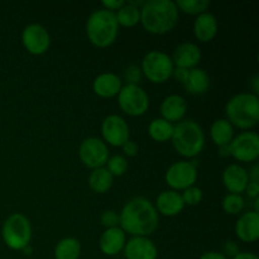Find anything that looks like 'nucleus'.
I'll list each match as a JSON object with an SVG mask.
<instances>
[{
    "instance_id": "1",
    "label": "nucleus",
    "mask_w": 259,
    "mask_h": 259,
    "mask_svg": "<svg viewBox=\"0 0 259 259\" xmlns=\"http://www.w3.org/2000/svg\"><path fill=\"white\" fill-rule=\"evenodd\" d=\"M159 215L151 200L137 196L119 212V228L132 237H149L157 230Z\"/></svg>"
},
{
    "instance_id": "2",
    "label": "nucleus",
    "mask_w": 259,
    "mask_h": 259,
    "mask_svg": "<svg viewBox=\"0 0 259 259\" xmlns=\"http://www.w3.org/2000/svg\"><path fill=\"white\" fill-rule=\"evenodd\" d=\"M180 12L172 0H147L141 8V24L146 32L163 35L179 22Z\"/></svg>"
},
{
    "instance_id": "3",
    "label": "nucleus",
    "mask_w": 259,
    "mask_h": 259,
    "mask_svg": "<svg viewBox=\"0 0 259 259\" xmlns=\"http://www.w3.org/2000/svg\"><path fill=\"white\" fill-rule=\"evenodd\" d=\"M227 120L233 126L250 131L259 121V98L253 93H240L225 105Z\"/></svg>"
},
{
    "instance_id": "4",
    "label": "nucleus",
    "mask_w": 259,
    "mask_h": 259,
    "mask_svg": "<svg viewBox=\"0 0 259 259\" xmlns=\"http://www.w3.org/2000/svg\"><path fill=\"white\" fill-rule=\"evenodd\" d=\"M171 142L180 156L194 159L204 151L205 133L197 121L184 119L174 125Z\"/></svg>"
},
{
    "instance_id": "5",
    "label": "nucleus",
    "mask_w": 259,
    "mask_h": 259,
    "mask_svg": "<svg viewBox=\"0 0 259 259\" xmlns=\"http://www.w3.org/2000/svg\"><path fill=\"white\" fill-rule=\"evenodd\" d=\"M119 24L115 13L98 9L90 14L86 22V35L93 46L106 48L114 45L119 35Z\"/></svg>"
},
{
    "instance_id": "6",
    "label": "nucleus",
    "mask_w": 259,
    "mask_h": 259,
    "mask_svg": "<svg viewBox=\"0 0 259 259\" xmlns=\"http://www.w3.org/2000/svg\"><path fill=\"white\" fill-rule=\"evenodd\" d=\"M32 233V224L29 219L20 212L9 215L2 228L3 240L12 250H23L30 245Z\"/></svg>"
},
{
    "instance_id": "7",
    "label": "nucleus",
    "mask_w": 259,
    "mask_h": 259,
    "mask_svg": "<svg viewBox=\"0 0 259 259\" xmlns=\"http://www.w3.org/2000/svg\"><path fill=\"white\" fill-rule=\"evenodd\" d=\"M175 65L171 56L162 51H149L141 63L143 77L152 83H164L172 77Z\"/></svg>"
},
{
    "instance_id": "8",
    "label": "nucleus",
    "mask_w": 259,
    "mask_h": 259,
    "mask_svg": "<svg viewBox=\"0 0 259 259\" xmlns=\"http://www.w3.org/2000/svg\"><path fill=\"white\" fill-rule=\"evenodd\" d=\"M118 105L129 116H142L149 109V96L139 85H123L118 94Z\"/></svg>"
},
{
    "instance_id": "9",
    "label": "nucleus",
    "mask_w": 259,
    "mask_h": 259,
    "mask_svg": "<svg viewBox=\"0 0 259 259\" xmlns=\"http://www.w3.org/2000/svg\"><path fill=\"white\" fill-rule=\"evenodd\" d=\"M197 167L191 161H179L172 163L164 174V181L174 191H184L195 186L197 181Z\"/></svg>"
},
{
    "instance_id": "10",
    "label": "nucleus",
    "mask_w": 259,
    "mask_h": 259,
    "mask_svg": "<svg viewBox=\"0 0 259 259\" xmlns=\"http://www.w3.org/2000/svg\"><path fill=\"white\" fill-rule=\"evenodd\" d=\"M110 157L108 146L98 137H88L78 147V158L83 166L95 169L104 167Z\"/></svg>"
},
{
    "instance_id": "11",
    "label": "nucleus",
    "mask_w": 259,
    "mask_h": 259,
    "mask_svg": "<svg viewBox=\"0 0 259 259\" xmlns=\"http://www.w3.org/2000/svg\"><path fill=\"white\" fill-rule=\"evenodd\" d=\"M230 157L238 162L250 163L259 158V136L255 132L245 131L234 137L229 144Z\"/></svg>"
},
{
    "instance_id": "12",
    "label": "nucleus",
    "mask_w": 259,
    "mask_h": 259,
    "mask_svg": "<svg viewBox=\"0 0 259 259\" xmlns=\"http://www.w3.org/2000/svg\"><path fill=\"white\" fill-rule=\"evenodd\" d=\"M101 136L106 146L121 148L124 143L131 139V129L125 119L120 115L111 114L101 123Z\"/></svg>"
},
{
    "instance_id": "13",
    "label": "nucleus",
    "mask_w": 259,
    "mask_h": 259,
    "mask_svg": "<svg viewBox=\"0 0 259 259\" xmlns=\"http://www.w3.org/2000/svg\"><path fill=\"white\" fill-rule=\"evenodd\" d=\"M22 45L30 55H45L51 47V35L47 28L38 23L28 24L22 32Z\"/></svg>"
},
{
    "instance_id": "14",
    "label": "nucleus",
    "mask_w": 259,
    "mask_h": 259,
    "mask_svg": "<svg viewBox=\"0 0 259 259\" xmlns=\"http://www.w3.org/2000/svg\"><path fill=\"white\" fill-rule=\"evenodd\" d=\"M126 259H157L158 248L148 237H132L123 249Z\"/></svg>"
},
{
    "instance_id": "15",
    "label": "nucleus",
    "mask_w": 259,
    "mask_h": 259,
    "mask_svg": "<svg viewBox=\"0 0 259 259\" xmlns=\"http://www.w3.org/2000/svg\"><path fill=\"white\" fill-rule=\"evenodd\" d=\"M235 235L243 243H255L259 239V214L243 212L235 223Z\"/></svg>"
},
{
    "instance_id": "16",
    "label": "nucleus",
    "mask_w": 259,
    "mask_h": 259,
    "mask_svg": "<svg viewBox=\"0 0 259 259\" xmlns=\"http://www.w3.org/2000/svg\"><path fill=\"white\" fill-rule=\"evenodd\" d=\"M222 180L229 194L242 195L249 182V176L244 167L238 163H233L225 167Z\"/></svg>"
},
{
    "instance_id": "17",
    "label": "nucleus",
    "mask_w": 259,
    "mask_h": 259,
    "mask_svg": "<svg viewBox=\"0 0 259 259\" xmlns=\"http://www.w3.org/2000/svg\"><path fill=\"white\" fill-rule=\"evenodd\" d=\"M201 57V50L199 46L192 42H185L177 46L171 58L174 61L175 67L192 70L197 67Z\"/></svg>"
},
{
    "instance_id": "18",
    "label": "nucleus",
    "mask_w": 259,
    "mask_h": 259,
    "mask_svg": "<svg viewBox=\"0 0 259 259\" xmlns=\"http://www.w3.org/2000/svg\"><path fill=\"white\" fill-rule=\"evenodd\" d=\"M123 88V80L114 72H104L96 76L93 82V91L101 99H113L118 96Z\"/></svg>"
},
{
    "instance_id": "19",
    "label": "nucleus",
    "mask_w": 259,
    "mask_h": 259,
    "mask_svg": "<svg viewBox=\"0 0 259 259\" xmlns=\"http://www.w3.org/2000/svg\"><path fill=\"white\" fill-rule=\"evenodd\" d=\"M185 202L180 192L174 190L162 191L156 199V207L158 215H163L166 218H174L181 214L185 209Z\"/></svg>"
},
{
    "instance_id": "20",
    "label": "nucleus",
    "mask_w": 259,
    "mask_h": 259,
    "mask_svg": "<svg viewBox=\"0 0 259 259\" xmlns=\"http://www.w3.org/2000/svg\"><path fill=\"white\" fill-rule=\"evenodd\" d=\"M161 118L167 120L171 124H177L179 121L184 120L187 113V103L184 96L172 94L163 99L159 106Z\"/></svg>"
},
{
    "instance_id": "21",
    "label": "nucleus",
    "mask_w": 259,
    "mask_h": 259,
    "mask_svg": "<svg viewBox=\"0 0 259 259\" xmlns=\"http://www.w3.org/2000/svg\"><path fill=\"white\" fill-rule=\"evenodd\" d=\"M126 243V234L119 227L105 229L99 239V248L101 253L109 257L118 255L123 252Z\"/></svg>"
},
{
    "instance_id": "22",
    "label": "nucleus",
    "mask_w": 259,
    "mask_h": 259,
    "mask_svg": "<svg viewBox=\"0 0 259 259\" xmlns=\"http://www.w3.org/2000/svg\"><path fill=\"white\" fill-rule=\"evenodd\" d=\"M194 35L199 42L209 43L217 37L219 24L218 19L214 14L209 12H205L202 14L197 15L194 22Z\"/></svg>"
},
{
    "instance_id": "23",
    "label": "nucleus",
    "mask_w": 259,
    "mask_h": 259,
    "mask_svg": "<svg viewBox=\"0 0 259 259\" xmlns=\"http://www.w3.org/2000/svg\"><path fill=\"white\" fill-rule=\"evenodd\" d=\"M182 85L191 95H204L210 88V76L204 68L195 67L189 70Z\"/></svg>"
},
{
    "instance_id": "24",
    "label": "nucleus",
    "mask_w": 259,
    "mask_h": 259,
    "mask_svg": "<svg viewBox=\"0 0 259 259\" xmlns=\"http://www.w3.org/2000/svg\"><path fill=\"white\" fill-rule=\"evenodd\" d=\"M234 137V126L227 119H218L210 126V138L218 148L229 146Z\"/></svg>"
},
{
    "instance_id": "25",
    "label": "nucleus",
    "mask_w": 259,
    "mask_h": 259,
    "mask_svg": "<svg viewBox=\"0 0 259 259\" xmlns=\"http://www.w3.org/2000/svg\"><path fill=\"white\" fill-rule=\"evenodd\" d=\"M88 182L89 187H90L95 194L103 195L106 194V192L113 187L114 177L111 176L110 172H109L105 167H100V168H95L91 171Z\"/></svg>"
},
{
    "instance_id": "26",
    "label": "nucleus",
    "mask_w": 259,
    "mask_h": 259,
    "mask_svg": "<svg viewBox=\"0 0 259 259\" xmlns=\"http://www.w3.org/2000/svg\"><path fill=\"white\" fill-rule=\"evenodd\" d=\"M80 240L73 237L61 239L55 247V259H78L81 255Z\"/></svg>"
},
{
    "instance_id": "27",
    "label": "nucleus",
    "mask_w": 259,
    "mask_h": 259,
    "mask_svg": "<svg viewBox=\"0 0 259 259\" xmlns=\"http://www.w3.org/2000/svg\"><path fill=\"white\" fill-rule=\"evenodd\" d=\"M175 124L168 123L167 120L162 118L153 119L148 124V136L151 139L158 143H164V142L171 141L172 133H174Z\"/></svg>"
},
{
    "instance_id": "28",
    "label": "nucleus",
    "mask_w": 259,
    "mask_h": 259,
    "mask_svg": "<svg viewBox=\"0 0 259 259\" xmlns=\"http://www.w3.org/2000/svg\"><path fill=\"white\" fill-rule=\"evenodd\" d=\"M115 18L119 27L133 28L141 23V9L125 3L118 12H115Z\"/></svg>"
},
{
    "instance_id": "29",
    "label": "nucleus",
    "mask_w": 259,
    "mask_h": 259,
    "mask_svg": "<svg viewBox=\"0 0 259 259\" xmlns=\"http://www.w3.org/2000/svg\"><path fill=\"white\" fill-rule=\"evenodd\" d=\"M175 3L179 12L189 15H196V17L206 12L207 8L210 7L209 0H179Z\"/></svg>"
},
{
    "instance_id": "30",
    "label": "nucleus",
    "mask_w": 259,
    "mask_h": 259,
    "mask_svg": "<svg viewBox=\"0 0 259 259\" xmlns=\"http://www.w3.org/2000/svg\"><path fill=\"white\" fill-rule=\"evenodd\" d=\"M245 201L242 195L228 194L222 201V207L228 215H239L244 210Z\"/></svg>"
},
{
    "instance_id": "31",
    "label": "nucleus",
    "mask_w": 259,
    "mask_h": 259,
    "mask_svg": "<svg viewBox=\"0 0 259 259\" xmlns=\"http://www.w3.org/2000/svg\"><path fill=\"white\" fill-rule=\"evenodd\" d=\"M105 166V168L110 172V175L113 177H121L128 171V161H126L125 157L120 156V154L109 157Z\"/></svg>"
},
{
    "instance_id": "32",
    "label": "nucleus",
    "mask_w": 259,
    "mask_h": 259,
    "mask_svg": "<svg viewBox=\"0 0 259 259\" xmlns=\"http://www.w3.org/2000/svg\"><path fill=\"white\" fill-rule=\"evenodd\" d=\"M182 200H184L185 205H189V206H196L204 199V192L200 187L197 186H191L189 189L184 190L181 194Z\"/></svg>"
},
{
    "instance_id": "33",
    "label": "nucleus",
    "mask_w": 259,
    "mask_h": 259,
    "mask_svg": "<svg viewBox=\"0 0 259 259\" xmlns=\"http://www.w3.org/2000/svg\"><path fill=\"white\" fill-rule=\"evenodd\" d=\"M124 81H125V85H139V82L143 78V73H142L141 67L139 66H128V67L124 70L123 75Z\"/></svg>"
},
{
    "instance_id": "34",
    "label": "nucleus",
    "mask_w": 259,
    "mask_h": 259,
    "mask_svg": "<svg viewBox=\"0 0 259 259\" xmlns=\"http://www.w3.org/2000/svg\"><path fill=\"white\" fill-rule=\"evenodd\" d=\"M100 224L105 229L119 227V212L115 210H105L100 217Z\"/></svg>"
},
{
    "instance_id": "35",
    "label": "nucleus",
    "mask_w": 259,
    "mask_h": 259,
    "mask_svg": "<svg viewBox=\"0 0 259 259\" xmlns=\"http://www.w3.org/2000/svg\"><path fill=\"white\" fill-rule=\"evenodd\" d=\"M121 149H123L124 157H129V158H133V157H136L139 152L138 144H137L136 142L131 141V139H129L126 143L123 144Z\"/></svg>"
},
{
    "instance_id": "36",
    "label": "nucleus",
    "mask_w": 259,
    "mask_h": 259,
    "mask_svg": "<svg viewBox=\"0 0 259 259\" xmlns=\"http://www.w3.org/2000/svg\"><path fill=\"white\" fill-rule=\"evenodd\" d=\"M125 4L124 0H103L101 5H103V9L109 10L111 13H115L120 9L123 5Z\"/></svg>"
},
{
    "instance_id": "37",
    "label": "nucleus",
    "mask_w": 259,
    "mask_h": 259,
    "mask_svg": "<svg viewBox=\"0 0 259 259\" xmlns=\"http://www.w3.org/2000/svg\"><path fill=\"white\" fill-rule=\"evenodd\" d=\"M239 252H240L239 247H238L237 243L233 242V240H229V242H227L224 244V253H223V254H224L227 258L229 257L234 258Z\"/></svg>"
},
{
    "instance_id": "38",
    "label": "nucleus",
    "mask_w": 259,
    "mask_h": 259,
    "mask_svg": "<svg viewBox=\"0 0 259 259\" xmlns=\"http://www.w3.org/2000/svg\"><path fill=\"white\" fill-rule=\"evenodd\" d=\"M245 194L249 199H258L259 197V182H248L247 187H245Z\"/></svg>"
},
{
    "instance_id": "39",
    "label": "nucleus",
    "mask_w": 259,
    "mask_h": 259,
    "mask_svg": "<svg viewBox=\"0 0 259 259\" xmlns=\"http://www.w3.org/2000/svg\"><path fill=\"white\" fill-rule=\"evenodd\" d=\"M187 72H189V70H185V68H179V67H175V70H174V73H172V77H174L175 80H177V81H179V82L184 83V81L186 80Z\"/></svg>"
},
{
    "instance_id": "40",
    "label": "nucleus",
    "mask_w": 259,
    "mask_h": 259,
    "mask_svg": "<svg viewBox=\"0 0 259 259\" xmlns=\"http://www.w3.org/2000/svg\"><path fill=\"white\" fill-rule=\"evenodd\" d=\"M199 259H229V258L225 257V255L223 254V253L214 252V250H212V252L204 253V254H202Z\"/></svg>"
},
{
    "instance_id": "41",
    "label": "nucleus",
    "mask_w": 259,
    "mask_h": 259,
    "mask_svg": "<svg viewBox=\"0 0 259 259\" xmlns=\"http://www.w3.org/2000/svg\"><path fill=\"white\" fill-rule=\"evenodd\" d=\"M248 176H249L250 182H259V166L257 163L252 167L249 172H248Z\"/></svg>"
},
{
    "instance_id": "42",
    "label": "nucleus",
    "mask_w": 259,
    "mask_h": 259,
    "mask_svg": "<svg viewBox=\"0 0 259 259\" xmlns=\"http://www.w3.org/2000/svg\"><path fill=\"white\" fill-rule=\"evenodd\" d=\"M233 259H259L257 254L250 252H239Z\"/></svg>"
},
{
    "instance_id": "43",
    "label": "nucleus",
    "mask_w": 259,
    "mask_h": 259,
    "mask_svg": "<svg viewBox=\"0 0 259 259\" xmlns=\"http://www.w3.org/2000/svg\"><path fill=\"white\" fill-rule=\"evenodd\" d=\"M219 156L220 157H229L230 156V151H229V146L225 147H219Z\"/></svg>"
},
{
    "instance_id": "44",
    "label": "nucleus",
    "mask_w": 259,
    "mask_h": 259,
    "mask_svg": "<svg viewBox=\"0 0 259 259\" xmlns=\"http://www.w3.org/2000/svg\"><path fill=\"white\" fill-rule=\"evenodd\" d=\"M258 83H259V77L258 76H254L252 80V88H253V94H254V95H258V91H259Z\"/></svg>"
}]
</instances>
